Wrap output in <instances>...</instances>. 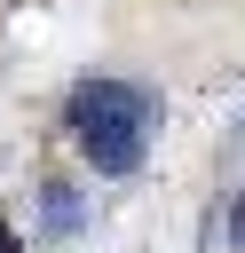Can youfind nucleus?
<instances>
[{
	"mask_svg": "<svg viewBox=\"0 0 245 253\" xmlns=\"http://www.w3.org/2000/svg\"><path fill=\"white\" fill-rule=\"evenodd\" d=\"M150 119H158L150 95L126 87V79H87L71 95V134H79L95 174H134L142 150H150Z\"/></svg>",
	"mask_w": 245,
	"mask_h": 253,
	"instance_id": "1",
	"label": "nucleus"
},
{
	"mask_svg": "<svg viewBox=\"0 0 245 253\" xmlns=\"http://www.w3.org/2000/svg\"><path fill=\"white\" fill-rule=\"evenodd\" d=\"M229 245L245 253V190H237V206H229Z\"/></svg>",
	"mask_w": 245,
	"mask_h": 253,
	"instance_id": "2",
	"label": "nucleus"
},
{
	"mask_svg": "<svg viewBox=\"0 0 245 253\" xmlns=\"http://www.w3.org/2000/svg\"><path fill=\"white\" fill-rule=\"evenodd\" d=\"M0 253H16V229H8V221H0Z\"/></svg>",
	"mask_w": 245,
	"mask_h": 253,
	"instance_id": "3",
	"label": "nucleus"
}]
</instances>
